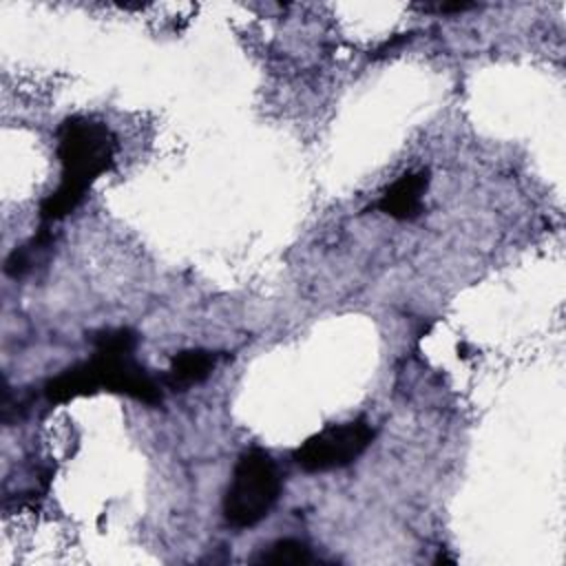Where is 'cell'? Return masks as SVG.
<instances>
[{
    "label": "cell",
    "mask_w": 566,
    "mask_h": 566,
    "mask_svg": "<svg viewBox=\"0 0 566 566\" xmlns=\"http://www.w3.org/2000/svg\"><path fill=\"white\" fill-rule=\"evenodd\" d=\"M135 349H117L95 345V354L66 367L44 385V398L51 405H64L80 396L95 391H113L135 398L144 405L161 402V380L150 376L144 365L135 360Z\"/></svg>",
    "instance_id": "7a4b0ae2"
},
{
    "label": "cell",
    "mask_w": 566,
    "mask_h": 566,
    "mask_svg": "<svg viewBox=\"0 0 566 566\" xmlns=\"http://www.w3.org/2000/svg\"><path fill=\"white\" fill-rule=\"evenodd\" d=\"M254 562H259V564H307V562H312V553L305 542L285 537V539H276L274 544L263 548L261 555L254 557Z\"/></svg>",
    "instance_id": "52a82bcc"
},
{
    "label": "cell",
    "mask_w": 566,
    "mask_h": 566,
    "mask_svg": "<svg viewBox=\"0 0 566 566\" xmlns=\"http://www.w3.org/2000/svg\"><path fill=\"white\" fill-rule=\"evenodd\" d=\"M429 186L427 170L400 175L378 199V210L398 221H411L422 212V197Z\"/></svg>",
    "instance_id": "5b68a950"
},
{
    "label": "cell",
    "mask_w": 566,
    "mask_h": 566,
    "mask_svg": "<svg viewBox=\"0 0 566 566\" xmlns=\"http://www.w3.org/2000/svg\"><path fill=\"white\" fill-rule=\"evenodd\" d=\"M283 489L276 462L263 449L239 455L223 495V517L234 528H250L265 520Z\"/></svg>",
    "instance_id": "3957f363"
},
{
    "label": "cell",
    "mask_w": 566,
    "mask_h": 566,
    "mask_svg": "<svg viewBox=\"0 0 566 566\" xmlns=\"http://www.w3.org/2000/svg\"><path fill=\"white\" fill-rule=\"evenodd\" d=\"M374 440V429L367 420L329 424L310 436L296 451L294 462L307 473H325L343 469L360 458Z\"/></svg>",
    "instance_id": "277c9868"
},
{
    "label": "cell",
    "mask_w": 566,
    "mask_h": 566,
    "mask_svg": "<svg viewBox=\"0 0 566 566\" xmlns=\"http://www.w3.org/2000/svg\"><path fill=\"white\" fill-rule=\"evenodd\" d=\"M117 139L113 130L88 117H69L57 128V159L62 164L60 186L42 201V226L71 214L84 199L86 190L106 170L113 168Z\"/></svg>",
    "instance_id": "6da1fadb"
},
{
    "label": "cell",
    "mask_w": 566,
    "mask_h": 566,
    "mask_svg": "<svg viewBox=\"0 0 566 566\" xmlns=\"http://www.w3.org/2000/svg\"><path fill=\"white\" fill-rule=\"evenodd\" d=\"M217 365V354L208 349H184L172 356L168 374L161 378V385L170 389H188L197 382H203Z\"/></svg>",
    "instance_id": "8992f818"
}]
</instances>
